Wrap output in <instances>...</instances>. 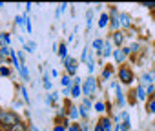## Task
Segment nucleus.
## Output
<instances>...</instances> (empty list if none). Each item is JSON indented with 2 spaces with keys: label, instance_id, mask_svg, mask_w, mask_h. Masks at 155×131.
I'll list each match as a JSON object with an SVG mask.
<instances>
[{
  "label": "nucleus",
  "instance_id": "f257e3e1",
  "mask_svg": "<svg viewBox=\"0 0 155 131\" xmlns=\"http://www.w3.org/2000/svg\"><path fill=\"white\" fill-rule=\"evenodd\" d=\"M0 122L6 124V126H9V127H13L15 124H18V118H17V115H15V113L2 111V113H0Z\"/></svg>",
  "mask_w": 155,
  "mask_h": 131
},
{
  "label": "nucleus",
  "instance_id": "f03ea898",
  "mask_svg": "<svg viewBox=\"0 0 155 131\" xmlns=\"http://www.w3.org/2000/svg\"><path fill=\"white\" fill-rule=\"evenodd\" d=\"M119 77H120V80H122L124 84H130V82H131V78H133L131 71H130V69H126V68H122V69H120Z\"/></svg>",
  "mask_w": 155,
  "mask_h": 131
},
{
  "label": "nucleus",
  "instance_id": "7ed1b4c3",
  "mask_svg": "<svg viewBox=\"0 0 155 131\" xmlns=\"http://www.w3.org/2000/svg\"><path fill=\"white\" fill-rule=\"evenodd\" d=\"M82 89H84V93H86V95H91V93L95 91V80L90 77V78L86 80V84H84V88H82Z\"/></svg>",
  "mask_w": 155,
  "mask_h": 131
},
{
  "label": "nucleus",
  "instance_id": "20e7f679",
  "mask_svg": "<svg viewBox=\"0 0 155 131\" xmlns=\"http://www.w3.org/2000/svg\"><path fill=\"white\" fill-rule=\"evenodd\" d=\"M128 53H130V49H117V51L113 53V56H115V60H117V62H122V60H124V56H126Z\"/></svg>",
  "mask_w": 155,
  "mask_h": 131
},
{
  "label": "nucleus",
  "instance_id": "39448f33",
  "mask_svg": "<svg viewBox=\"0 0 155 131\" xmlns=\"http://www.w3.org/2000/svg\"><path fill=\"white\" fill-rule=\"evenodd\" d=\"M64 62H66V66H68V71L69 73H75V69H77V62L75 60H71V58H64Z\"/></svg>",
  "mask_w": 155,
  "mask_h": 131
},
{
  "label": "nucleus",
  "instance_id": "423d86ee",
  "mask_svg": "<svg viewBox=\"0 0 155 131\" xmlns=\"http://www.w3.org/2000/svg\"><path fill=\"white\" fill-rule=\"evenodd\" d=\"M111 27H113V29L119 27V18H117V11H115V9H113V17H111Z\"/></svg>",
  "mask_w": 155,
  "mask_h": 131
},
{
  "label": "nucleus",
  "instance_id": "0eeeda50",
  "mask_svg": "<svg viewBox=\"0 0 155 131\" xmlns=\"http://www.w3.org/2000/svg\"><path fill=\"white\" fill-rule=\"evenodd\" d=\"M99 26H101V27H106V26H108V15H101V18H99Z\"/></svg>",
  "mask_w": 155,
  "mask_h": 131
},
{
  "label": "nucleus",
  "instance_id": "6e6552de",
  "mask_svg": "<svg viewBox=\"0 0 155 131\" xmlns=\"http://www.w3.org/2000/svg\"><path fill=\"white\" fill-rule=\"evenodd\" d=\"M122 40H124V38H122V33H115V37H113V42H115L117 46H120V44H122Z\"/></svg>",
  "mask_w": 155,
  "mask_h": 131
},
{
  "label": "nucleus",
  "instance_id": "1a4fd4ad",
  "mask_svg": "<svg viewBox=\"0 0 155 131\" xmlns=\"http://www.w3.org/2000/svg\"><path fill=\"white\" fill-rule=\"evenodd\" d=\"M120 24H122V26H130V17H128V15H122V17H120Z\"/></svg>",
  "mask_w": 155,
  "mask_h": 131
},
{
  "label": "nucleus",
  "instance_id": "9d476101",
  "mask_svg": "<svg viewBox=\"0 0 155 131\" xmlns=\"http://www.w3.org/2000/svg\"><path fill=\"white\" fill-rule=\"evenodd\" d=\"M101 126H102V129H104V131H110V127H111V126H110V120H102V122H101Z\"/></svg>",
  "mask_w": 155,
  "mask_h": 131
},
{
  "label": "nucleus",
  "instance_id": "9b49d317",
  "mask_svg": "<svg viewBox=\"0 0 155 131\" xmlns=\"http://www.w3.org/2000/svg\"><path fill=\"white\" fill-rule=\"evenodd\" d=\"M137 97H139V100L144 98V88H139V89H137Z\"/></svg>",
  "mask_w": 155,
  "mask_h": 131
},
{
  "label": "nucleus",
  "instance_id": "f8f14e48",
  "mask_svg": "<svg viewBox=\"0 0 155 131\" xmlns=\"http://www.w3.org/2000/svg\"><path fill=\"white\" fill-rule=\"evenodd\" d=\"M11 131H24V126H22V124H15V126L11 127Z\"/></svg>",
  "mask_w": 155,
  "mask_h": 131
},
{
  "label": "nucleus",
  "instance_id": "ddd939ff",
  "mask_svg": "<svg viewBox=\"0 0 155 131\" xmlns=\"http://www.w3.org/2000/svg\"><path fill=\"white\" fill-rule=\"evenodd\" d=\"M95 109H97V111H104V104H102V102H97V104H95Z\"/></svg>",
  "mask_w": 155,
  "mask_h": 131
},
{
  "label": "nucleus",
  "instance_id": "4468645a",
  "mask_svg": "<svg viewBox=\"0 0 155 131\" xmlns=\"http://www.w3.org/2000/svg\"><path fill=\"white\" fill-rule=\"evenodd\" d=\"M148 109H150V113H155V100H153V102H150Z\"/></svg>",
  "mask_w": 155,
  "mask_h": 131
},
{
  "label": "nucleus",
  "instance_id": "2eb2a0df",
  "mask_svg": "<svg viewBox=\"0 0 155 131\" xmlns=\"http://www.w3.org/2000/svg\"><path fill=\"white\" fill-rule=\"evenodd\" d=\"M79 93H81L79 86H75V88H73V97H79Z\"/></svg>",
  "mask_w": 155,
  "mask_h": 131
},
{
  "label": "nucleus",
  "instance_id": "dca6fc26",
  "mask_svg": "<svg viewBox=\"0 0 155 131\" xmlns=\"http://www.w3.org/2000/svg\"><path fill=\"white\" fill-rule=\"evenodd\" d=\"M93 46H95V49H101V47H102V40H95Z\"/></svg>",
  "mask_w": 155,
  "mask_h": 131
},
{
  "label": "nucleus",
  "instance_id": "f3484780",
  "mask_svg": "<svg viewBox=\"0 0 155 131\" xmlns=\"http://www.w3.org/2000/svg\"><path fill=\"white\" fill-rule=\"evenodd\" d=\"M20 73H22V77H24V78H28V71H26V68H24V66H22V69H20Z\"/></svg>",
  "mask_w": 155,
  "mask_h": 131
},
{
  "label": "nucleus",
  "instance_id": "a211bd4d",
  "mask_svg": "<svg viewBox=\"0 0 155 131\" xmlns=\"http://www.w3.org/2000/svg\"><path fill=\"white\" fill-rule=\"evenodd\" d=\"M62 84H64V86H69V77H64V78H62Z\"/></svg>",
  "mask_w": 155,
  "mask_h": 131
},
{
  "label": "nucleus",
  "instance_id": "6ab92c4d",
  "mask_svg": "<svg viewBox=\"0 0 155 131\" xmlns=\"http://www.w3.org/2000/svg\"><path fill=\"white\" fill-rule=\"evenodd\" d=\"M0 53H2V55H8L9 49H8V47H0Z\"/></svg>",
  "mask_w": 155,
  "mask_h": 131
},
{
  "label": "nucleus",
  "instance_id": "aec40b11",
  "mask_svg": "<svg viewBox=\"0 0 155 131\" xmlns=\"http://www.w3.org/2000/svg\"><path fill=\"white\" fill-rule=\"evenodd\" d=\"M60 55L66 58V46H62V47H60Z\"/></svg>",
  "mask_w": 155,
  "mask_h": 131
},
{
  "label": "nucleus",
  "instance_id": "412c9836",
  "mask_svg": "<svg viewBox=\"0 0 155 131\" xmlns=\"http://www.w3.org/2000/svg\"><path fill=\"white\" fill-rule=\"evenodd\" d=\"M0 37H2V40H4V42H6V44H8V42H9V37H8V35H0Z\"/></svg>",
  "mask_w": 155,
  "mask_h": 131
},
{
  "label": "nucleus",
  "instance_id": "4be33fe9",
  "mask_svg": "<svg viewBox=\"0 0 155 131\" xmlns=\"http://www.w3.org/2000/svg\"><path fill=\"white\" fill-rule=\"evenodd\" d=\"M22 22H24V18H22V17H17V24L22 26Z\"/></svg>",
  "mask_w": 155,
  "mask_h": 131
},
{
  "label": "nucleus",
  "instance_id": "5701e85b",
  "mask_svg": "<svg viewBox=\"0 0 155 131\" xmlns=\"http://www.w3.org/2000/svg\"><path fill=\"white\" fill-rule=\"evenodd\" d=\"M44 80H46V82H44V86H46V88H48V89H49V88H51V82H49V80H48V78H44Z\"/></svg>",
  "mask_w": 155,
  "mask_h": 131
},
{
  "label": "nucleus",
  "instance_id": "b1692460",
  "mask_svg": "<svg viewBox=\"0 0 155 131\" xmlns=\"http://www.w3.org/2000/svg\"><path fill=\"white\" fill-rule=\"evenodd\" d=\"M69 131H81V129H79V126H71V127H69Z\"/></svg>",
  "mask_w": 155,
  "mask_h": 131
},
{
  "label": "nucleus",
  "instance_id": "393cba45",
  "mask_svg": "<svg viewBox=\"0 0 155 131\" xmlns=\"http://www.w3.org/2000/svg\"><path fill=\"white\" fill-rule=\"evenodd\" d=\"M77 115H79V113H77V111H75V107H73V109H71V117H73V118H77Z\"/></svg>",
  "mask_w": 155,
  "mask_h": 131
},
{
  "label": "nucleus",
  "instance_id": "a878e982",
  "mask_svg": "<svg viewBox=\"0 0 155 131\" xmlns=\"http://www.w3.org/2000/svg\"><path fill=\"white\" fill-rule=\"evenodd\" d=\"M144 6H146V8H155V4H153V2H148V4H144Z\"/></svg>",
  "mask_w": 155,
  "mask_h": 131
},
{
  "label": "nucleus",
  "instance_id": "bb28decb",
  "mask_svg": "<svg viewBox=\"0 0 155 131\" xmlns=\"http://www.w3.org/2000/svg\"><path fill=\"white\" fill-rule=\"evenodd\" d=\"M55 131H64V127H60V126H58V127H55Z\"/></svg>",
  "mask_w": 155,
  "mask_h": 131
}]
</instances>
